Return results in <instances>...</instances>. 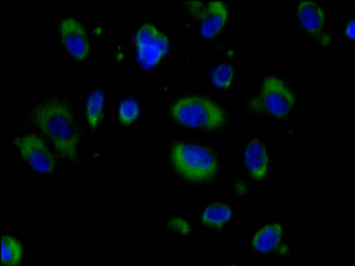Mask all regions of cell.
Here are the masks:
<instances>
[{
  "instance_id": "obj_1",
  "label": "cell",
  "mask_w": 355,
  "mask_h": 266,
  "mask_svg": "<svg viewBox=\"0 0 355 266\" xmlns=\"http://www.w3.org/2000/svg\"><path fill=\"white\" fill-rule=\"evenodd\" d=\"M33 117L58 153L63 159L73 162L77 157L79 135L70 110L59 102L46 101L35 109Z\"/></svg>"
},
{
  "instance_id": "obj_2",
  "label": "cell",
  "mask_w": 355,
  "mask_h": 266,
  "mask_svg": "<svg viewBox=\"0 0 355 266\" xmlns=\"http://www.w3.org/2000/svg\"><path fill=\"white\" fill-rule=\"evenodd\" d=\"M171 114L180 124L194 128L213 130L225 121V114L219 106L199 96L178 100L171 107Z\"/></svg>"
},
{
  "instance_id": "obj_3",
  "label": "cell",
  "mask_w": 355,
  "mask_h": 266,
  "mask_svg": "<svg viewBox=\"0 0 355 266\" xmlns=\"http://www.w3.org/2000/svg\"><path fill=\"white\" fill-rule=\"evenodd\" d=\"M171 157L178 172L191 181L207 180L217 170L214 155L198 145L178 143L171 149Z\"/></svg>"
},
{
  "instance_id": "obj_4",
  "label": "cell",
  "mask_w": 355,
  "mask_h": 266,
  "mask_svg": "<svg viewBox=\"0 0 355 266\" xmlns=\"http://www.w3.org/2000/svg\"><path fill=\"white\" fill-rule=\"evenodd\" d=\"M137 60L141 67H155L168 53L170 44L167 37L150 23L142 24L134 38Z\"/></svg>"
},
{
  "instance_id": "obj_5",
  "label": "cell",
  "mask_w": 355,
  "mask_h": 266,
  "mask_svg": "<svg viewBox=\"0 0 355 266\" xmlns=\"http://www.w3.org/2000/svg\"><path fill=\"white\" fill-rule=\"evenodd\" d=\"M14 143L21 157L36 171L50 173L55 166L52 153L42 139L34 134L16 137Z\"/></svg>"
},
{
  "instance_id": "obj_6",
  "label": "cell",
  "mask_w": 355,
  "mask_h": 266,
  "mask_svg": "<svg viewBox=\"0 0 355 266\" xmlns=\"http://www.w3.org/2000/svg\"><path fill=\"white\" fill-rule=\"evenodd\" d=\"M261 94L266 109L277 117L287 115L295 103L294 97L288 87L274 76L268 77L263 81Z\"/></svg>"
},
{
  "instance_id": "obj_7",
  "label": "cell",
  "mask_w": 355,
  "mask_h": 266,
  "mask_svg": "<svg viewBox=\"0 0 355 266\" xmlns=\"http://www.w3.org/2000/svg\"><path fill=\"white\" fill-rule=\"evenodd\" d=\"M60 39L69 54L79 61L89 53V44L83 25L75 18L63 19L58 26Z\"/></svg>"
},
{
  "instance_id": "obj_8",
  "label": "cell",
  "mask_w": 355,
  "mask_h": 266,
  "mask_svg": "<svg viewBox=\"0 0 355 266\" xmlns=\"http://www.w3.org/2000/svg\"><path fill=\"white\" fill-rule=\"evenodd\" d=\"M227 16V9L223 1L209 2L202 17L200 26L201 35L207 38L217 35L225 24Z\"/></svg>"
},
{
  "instance_id": "obj_9",
  "label": "cell",
  "mask_w": 355,
  "mask_h": 266,
  "mask_svg": "<svg viewBox=\"0 0 355 266\" xmlns=\"http://www.w3.org/2000/svg\"><path fill=\"white\" fill-rule=\"evenodd\" d=\"M244 161L254 179L265 177L268 171V157L264 145L257 139L252 140L244 152Z\"/></svg>"
},
{
  "instance_id": "obj_10",
  "label": "cell",
  "mask_w": 355,
  "mask_h": 266,
  "mask_svg": "<svg viewBox=\"0 0 355 266\" xmlns=\"http://www.w3.org/2000/svg\"><path fill=\"white\" fill-rule=\"evenodd\" d=\"M297 15L302 25L310 32L320 30L324 23L322 10L313 1H301L298 5Z\"/></svg>"
},
{
  "instance_id": "obj_11",
  "label": "cell",
  "mask_w": 355,
  "mask_h": 266,
  "mask_svg": "<svg viewBox=\"0 0 355 266\" xmlns=\"http://www.w3.org/2000/svg\"><path fill=\"white\" fill-rule=\"evenodd\" d=\"M282 231L279 223L265 226L254 235L252 241V247L261 253L272 250L279 244Z\"/></svg>"
},
{
  "instance_id": "obj_12",
  "label": "cell",
  "mask_w": 355,
  "mask_h": 266,
  "mask_svg": "<svg viewBox=\"0 0 355 266\" xmlns=\"http://www.w3.org/2000/svg\"><path fill=\"white\" fill-rule=\"evenodd\" d=\"M104 104L105 96L101 89L93 91L87 98L85 103L86 118L90 127L94 129L101 123Z\"/></svg>"
},
{
  "instance_id": "obj_13",
  "label": "cell",
  "mask_w": 355,
  "mask_h": 266,
  "mask_svg": "<svg viewBox=\"0 0 355 266\" xmlns=\"http://www.w3.org/2000/svg\"><path fill=\"white\" fill-rule=\"evenodd\" d=\"M231 208L224 204L214 203L208 206L202 214V221L206 225L219 228L232 218Z\"/></svg>"
},
{
  "instance_id": "obj_14",
  "label": "cell",
  "mask_w": 355,
  "mask_h": 266,
  "mask_svg": "<svg viewBox=\"0 0 355 266\" xmlns=\"http://www.w3.org/2000/svg\"><path fill=\"white\" fill-rule=\"evenodd\" d=\"M23 255L21 244L14 238L3 236L1 238V263L5 266H17Z\"/></svg>"
},
{
  "instance_id": "obj_15",
  "label": "cell",
  "mask_w": 355,
  "mask_h": 266,
  "mask_svg": "<svg viewBox=\"0 0 355 266\" xmlns=\"http://www.w3.org/2000/svg\"><path fill=\"white\" fill-rule=\"evenodd\" d=\"M209 76L211 82L216 87L228 88L234 77L233 68L227 64H220L211 71Z\"/></svg>"
},
{
  "instance_id": "obj_16",
  "label": "cell",
  "mask_w": 355,
  "mask_h": 266,
  "mask_svg": "<svg viewBox=\"0 0 355 266\" xmlns=\"http://www.w3.org/2000/svg\"><path fill=\"white\" fill-rule=\"evenodd\" d=\"M139 113V105L133 98L125 99L119 105V118L120 121L125 125H129L135 121Z\"/></svg>"
},
{
  "instance_id": "obj_17",
  "label": "cell",
  "mask_w": 355,
  "mask_h": 266,
  "mask_svg": "<svg viewBox=\"0 0 355 266\" xmlns=\"http://www.w3.org/2000/svg\"><path fill=\"white\" fill-rule=\"evenodd\" d=\"M345 33L349 37L355 39V19H352L347 24Z\"/></svg>"
}]
</instances>
